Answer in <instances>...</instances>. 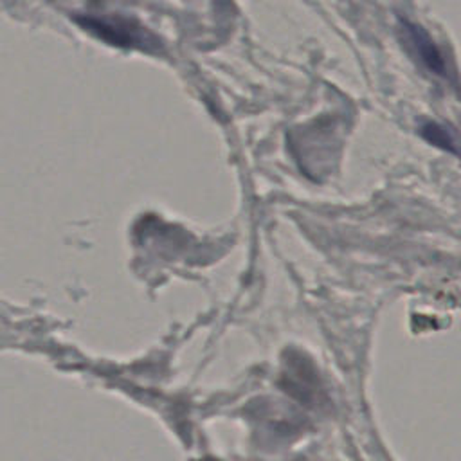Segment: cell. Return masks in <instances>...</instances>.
Segmentation results:
<instances>
[{"instance_id":"cell-1","label":"cell","mask_w":461,"mask_h":461,"mask_svg":"<svg viewBox=\"0 0 461 461\" xmlns=\"http://www.w3.org/2000/svg\"><path fill=\"white\" fill-rule=\"evenodd\" d=\"M76 22L99 40L117 45V47H137L148 49V45L155 43L151 36L135 22L126 20L115 14H81L76 16Z\"/></svg>"},{"instance_id":"cell-2","label":"cell","mask_w":461,"mask_h":461,"mask_svg":"<svg viewBox=\"0 0 461 461\" xmlns=\"http://www.w3.org/2000/svg\"><path fill=\"white\" fill-rule=\"evenodd\" d=\"M400 31L403 34V41L411 47L412 54L423 63V67H427L432 74L447 76L445 59L434 40L421 25L409 20H400Z\"/></svg>"},{"instance_id":"cell-3","label":"cell","mask_w":461,"mask_h":461,"mask_svg":"<svg viewBox=\"0 0 461 461\" xmlns=\"http://www.w3.org/2000/svg\"><path fill=\"white\" fill-rule=\"evenodd\" d=\"M421 135L429 140V142H432V144H436V146H439V148H443V149H448V151H452V153H459V149H457V146H456V140H454V137L450 135V131L447 130V128H443L441 124H438V122H425L423 126H421Z\"/></svg>"}]
</instances>
